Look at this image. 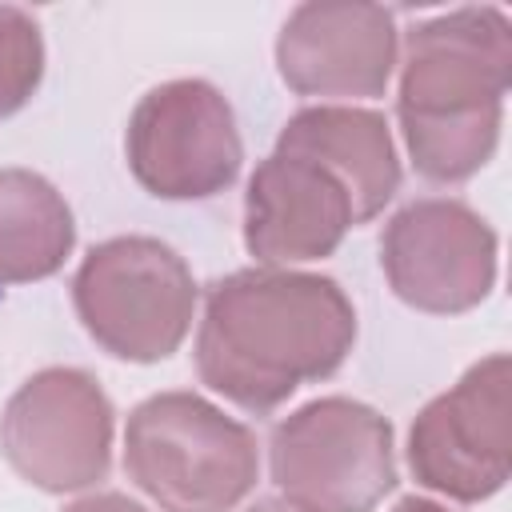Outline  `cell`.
Segmentation results:
<instances>
[{"label": "cell", "instance_id": "cell-1", "mask_svg": "<svg viewBox=\"0 0 512 512\" xmlns=\"http://www.w3.org/2000/svg\"><path fill=\"white\" fill-rule=\"evenodd\" d=\"M352 344L356 308L332 276L260 264L208 284L196 372L224 400L272 412L300 384L332 376Z\"/></svg>", "mask_w": 512, "mask_h": 512}, {"label": "cell", "instance_id": "cell-2", "mask_svg": "<svg viewBox=\"0 0 512 512\" xmlns=\"http://www.w3.org/2000/svg\"><path fill=\"white\" fill-rule=\"evenodd\" d=\"M512 80V24L500 8H456L408 28L396 116L424 180L476 176L496 144Z\"/></svg>", "mask_w": 512, "mask_h": 512}, {"label": "cell", "instance_id": "cell-3", "mask_svg": "<svg viewBox=\"0 0 512 512\" xmlns=\"http://www.w3.org/2000/svg\"><path fill=\"white\" fill-rule=\"evenodd\" d=\"M124 472L160 512H232L260 476L252 428L200 392H156L128 412Z\"/></svg>", "mask_w": 512, "mask_h": 512}, {"label": "cell", "instance_id": "cell-4", "mask_svg": "<svg viewBox=\"0 0 512 512\" xmlns=\"http://www.w3.org/2000/svg\"><path fill=\"white\" fill-rule=\"evenodd\" d=\"M72 304L84 332L116 360H168L196 312V280L176 248L156 236H112L96 244L76 276Z\"/></svg>", "mask_w": 512, "mask_h": 512}, {"label": "cell", "instance_id": "cell-5", "mask_svg": "<svg viewBox=\"0 0 512 512\" xmlns=\"http://www.w3.org/2000/svg\"><path fill=\"white\" fill-rule=\"evenodd\" d=\"M268 464L280 500L304 512H372L396 488L392 424L352 396H320L272 428Z\"/></svg>", "mask_w": 512, "mask_h": 512}, {"label": "cell", "instance_id": "cell-6", "mask_svg": "<svg viewBox=\"0 0 512 512\" xmlns=\"http://www.w3.org/2000/svg\"><path fill=\"white\" fill-rule=\"evenodd\" d=\"M124 156L148 196L208 200L240 176L244 144L228 96L184 76L140 96L124 128Z\"/></svg>", "mask_w": 512, "mask_h": 512}, {"label": "cell", "instance_id": "cell-7", "mask_svg": "<svg viewBox=\"0 0 512 512\" xmlns=\"http://www.w3.org/2000/svg\"><path fill=\"white\" fill-rule=\"evenodd\" d=\"M508 384L512 360L508 352H492L416 412L408 464L424 488L460 504H480L508 484Z\"/></svg>", "mask_w": 512, "mask_h": 512}, {"label": "cell", "instance_id": "cell-8", "mask_svg": "<svg viewBox=\"0 0 512 512\" xmlns=\"http://www.w3.org/2000/svg\"><path fill=\"white\" fill-rule=\"evenodd\" d=\"M112 416V400L92 372L44 368L12 392L0 416V448L28 484L80 492L108 476Z\"/></svg>", "mask_w": 512, "mask_h": 512}, {"label": "cell", "instance_id": "cell-9", "mask_svg": "<svg viewBox=\"0 0 512 512\" xmlns=\"http://www.w3.org/2000/svg\"><path fill=\"white\" fill-rule=\"evenodd\" d=\"M380 268L408 308L432 316L468 312L496 284V232L464 200L424 196L384 224Z\"/></svg>", "mask_w": 512, "mask_h": 512}, {"label": "cell", "instance_id": "cell-10", "mask_svg": "<svg viewBox=\"0 0 512 512\" xmlns=\"http://www.w3.org/2000/svg\"><path fill=\"white\" fill-rule=\"evenodd\" d=\"M280 80L300 96H384L396 68V16L360 0H312L276 36Z\"/></svg>", "mask_w": 512, "mask_h": 512}, {"label": "cell", "instance_id": "cell-11", "mask_svg": "<svg viewBox=\"0 0 512 512\" xmlns=\"http://www.w3.org/2000/svg\"><path fill=\"white\" fill-rule=\"evenodd\" d=\"M344 184L316 160L272 152L256 164L244 192V244L264 268L324 260L352 228Z\"/></svg>", "mask_w": 512, "mask_h": 512}, {"label": "cell", "instance_id": "cell-12", "mask_svg": "<svg viewBox=\"0 0 512 512\" xmlns=\"http://www.w3.org/2000/svg\"><path fill=\"white\" fill-rule=\"evenodd\" d=\"M276 148L324 164L344 184L356 224L380 216L400 188V156L392 144V128L372 108H352V104L300 108L280 128Z\"/></svg>", "mask_w": 512, "mask_h": 512}, {"label": "cell", "instance_id": "cell-13", "mask_svg": "<svg viewBox=\"0 0 512 512\" xmlns=\"http://www.w3.org/2000/svg\"><path fill=\"white\" fill-rule=\"evenodd\" d=\"M76 244L68 200L28 168H0V284L48 280Z\"/></svg>", "mask_w": 512, "mask_h": 512}, {"label": "cell", "instance_id": "cell-14", "mask_svg": "<svg viewBox=\"0 0 512 512\" xmlns=\"http://www.w3.org/2000/svg\"><path fill=\"white\" fill-rule=\"evenodd\" d=\"M44 80L40 24L12 4H0V120L20 112Z\"/></svg>", "mask_w": 512, "mask_h": 512}, {"label": "cell", "instance_id": "cell-15", "mask_svg": "<svg viewBox=\"0 0 512 512\" xmlns=\"http://www.w3.org/2000/svg\"><path fill=\"white\" fill-rule=\"evenodd\" d=\"M64 512H148V508L136 504V500H128L124 492H92V496L68 504Z\"/></svg>", "mask_w": 512, "mask_h": 512}, {"label": "cell", "instance_id": "cell-16", "mask_svg": "<svg viewBox=\"0 0 512 512\" xmlns=\"http://www.w3.org/2000/svg\"><path fill=\"white\" fill-rule=\"evenodd\" d=\"M392 512H448V508H440L436 500H424V496H404Z\"/></svg>", "mask_w": 512, "mask_h": 512}, {"label": "cell", "instance_id": "cell-17", "mask_svg": "<svg viewBox=\"0 0 512 512\" xmlns=\"http://www.w3.org/2000/svg\"><path fill=\"white\" fill-rule=\"evenodd\" d=\"M244 512H304V508H296V504H288V500H280V496H264V500L248 504Z\"/></svg>", "mask_w": 512, "mask_h": 512}]
</instances>
